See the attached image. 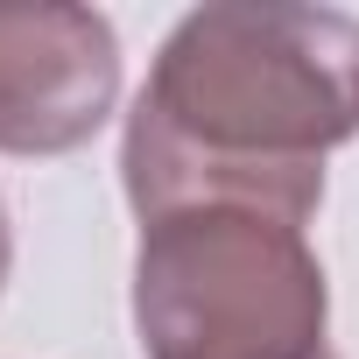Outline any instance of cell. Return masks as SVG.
<instances>
[{"instance_id": "obj_1", "label": "cell", "mask_w": 359, "mask_h": 359, "mask_svg": "<svg viewBox=\"0 0 359 359\" xmlns=\"http://www.w3.org/2000/svg\"><path fill=\"white\" fill-rule=\"evenodd\" d=\"M359 134V22L338 8H191L127 113L120 176L148 219L247 205L310 226L324 155Z\"/></svg>"}, {"instance_id": "obj_3", "label": "cell", "mask_w": 359, "mask_h": 359, "mask_svg": "<svg viewBox=\"0 0 359 359\" xmlns=\"http://www.w3.org/2000/svg\"><path fill=\"white\" fill-rule=\"evenodd\" d=\"M120 99V36L99 8L0 0V155H71Z\"/></svg>"}, {"instance_id": "obj_4", "label": "cell", "mask_w": 359, "mask_h": 359, "mask_svg": "<svg viewBox=\"0 0 359 359\" xmlns=\"http://www.w3.org/2000/svg\"><path fill=\"white\" fill-rule=\"evenodd\" d=\"M8 261H15V233H8V212H0V289H8Z\"/></svg>"}, {"instance_id": "obj_5", "label": "cell", "mask_w": 359, "mask_h": 359, "mask_svg": "<svg viewBox=\"0 0 359 359\" xmlns=\"http://www.w3.org/2000/svg\"><path fill=\"white\" fill-rule=\"evenodd\" d=\"M324 359H331V352H324Z\"/></svg>"}, {"instance_id": "obj_2", "label": "cell", "mask_w": 359, "mask_h": 359, "mask_svg": "<svg viewBox=\"0 0 359 359\" xmlns=\"http://www.w3.org/2000/svg\"><path fill=\"white\" fill-rule=\"evenodd\" d=\"M331 289L303 226L198 205L141 226L134 331L148 359H324Z\"/></svg>"}]
</instances>
